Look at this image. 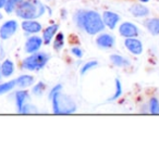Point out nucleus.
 Listing matches in <instances>:
<instances>
[{
	"label": "nucleus",
	"mask_w": 159,
	"mask_h": 150,
	"mask_svg": "<svg viewBox=\"0 0 159 150\" xmlns=\"http://www.w3.org/2000/svg\"><path fill=\"white\" fill-rule=\"evenodd\" d=\"M74 22L79 29L89 35H96L105 29V24L100 14L96 11H79L74 15Z\"/></svg>",
	"instance_id": "nucleus-1"
},
{
	"label": "nucleus",
	"mask_w": 159,
	"mask_h": 150,
	"mask_svg": "<svg viewBox=\"0 0 159 150\" xmlns=\"http://www.w3.org/2000/svg\"><path fill=\"white\" fill-rule=\"evenodd\" d=\"M16 15L24 20H34L45 13V7L39 0L22 1L16 7Z\"/></svg>",
	"instance_id": "nucleus-2"
},
{
	"label": "nucleus",
	"mask_w": 159,
	"mask_h": 150,
	"mask_svg": "<svg viewBox=\"0 0 159 150\" xmlns=\"http://www.w3.org/2000/svg\"><path fill=\"white\" fill-rule=\"evenodd\" d=\"M52 111L55 114H72L76 111V104L69 96L59 91L52 98Z\"/></svg>",
	"instance_id": "nucleus-3"
},
{
	"label": "nucleus",
	"mask_w": 159,
	"mask_h": 150,
	"mask_svg": "<svg viewBox=\"0 0 159 150\" xmlns=\"http://www.w3.org/2000/svg\"><path fill=\"white\" fill-rule=\"evenodd\" d=\"M49 60V55L45 52H34V55L24 59L22 63L23 68L29 71H38L42 70L47 64Z\"/></svg>",
	"instance_id": "nucleus-4"
},
{
	"label": "nucleus",
	"mask_w": 159,
	"mask_h": 150,
	"mask_svg": "<svg viewBox=\"0 0 159 150\" xmlns=\"http://www.w3.org/2000/svg\"><path fill=\"white\" fill-rule=\"evenodd\" d=\"M119 33H120V35L123 36V37L131 38V37H137L139 32L136 25L132 24V23H130V22H124L120 25Z\"/></svg>",
	"instance_id": "nucleus-5"
},
{
	"label": "nucleus",
	"mask_w": 159,
	"mask_h": 150,
	"mask_svg": "<svg viewBox=\"0 0 159 150\" xmlns=\"http://www.w3.org/2000/svg\"><path fill=\"white\" fill-rule=\"evenodd\" d=\"M124 46L126 47V49L131 53L135 55H139L143 52V44H142L141 40L136 39L135 37L126 38L125 42H124Z\"/></svg>",
	"instance_id": "nucleus-6"
},
{
	"label": "nucleus",
	"mask_w": 159,
	"mask_h": 150,
	"mask_svg": "<svg viewBox=\"0 0 159 150\" xmlns=\"http://www.w3.org/2000/svg\"><path fill=\"white\" fill-rule=\"evenodd\" d=\"M18 29V23L16 21H8L0 29V37L2 39L10 38Z\"/></svg>",
	"instance_id": "nucleus-7"
},
{
	"label": "nucleus",
	"mask_w": 159,
	"mask_h": 150,
	"mask_svg": "<svg viewBox=\"0 0 159 150\" xmlns=\"http://www.w3.org/2000/svg\"><path fill=\"white\" fill-rule=\"evenodd\" d=\"M96 44L99 48L102 49L112 48L115 45V37L110 34H102L96 38Z\"/></svg>",
	"instance_id": "nucleus-8"
},
{
	"label": "nucleus",
	"mask_w": 159,
	"mask_h": 150,
	"mask_svg": "<svg viewBox=\"0 0 159 150\" xmlns=\"http://www.w3.org/2000/svg\"><path fill=\"white\" fill-rule=\"evenodd\" d=\"M120 16L117 13L111 11H106L102 14V21H104L105 26H108L110 29H113L117 26V23L119 22Z\"/></svg>",
	"instance_id": "nucleus-9"
},
{
	"label": "nucleus",
	"mask_w": 159,
	"mask_h": 150,
	"mask_svg": "<svg viewBox=\"0 0 159 150\" xmlns=\"http://www.w3.org/2000/svg\"><path fill=\"white\" fill-rule=\"evenodd\" d=\"M43 44V39L38 36H33L27 39L26 44H25V51L27 53H34L40 48Z\"/></svg>",
	"instance_id": "nucleus-10"
},
{
	"label": "nucleus",
	"mask_w": 159,
	"mask_h": 150,
	"mask_svg": "<svg viewBox=\"0 0 159 150\" xmlns=\"http://www.w3.org/2000/svg\"><path fill=\"white\" fill-rule=\"evenodd\" d=\"M22 29H24L26 33L30 34H36L38 32L42 31V25L36 21H24L22 23Z\"/></svg>",
	"instance_id": "nucleus-11"
},
{
	"label": "nucleus",
	"mask_w": 159,
	"mask_h": 150,
	"mask_svg": "<svg viewBox=\"0 0 159 150\" xmlns=\"http://www.w3.org/2000/svg\"><path fill=\"white\" fill-rule=\"evenodd\" d=\"M130 12L132 15L136 16V18H144L149 14V9L143 5H133L130 8Z\"/></svg>",
	"instance_id": "nucleus-12"
},
{
	"label": "nucleus",
	"mask_w": 159,
	"mask_h": 150,
	"mask_svg": "<svg viewBox=\"0 0 159 150\" xmlns=\"http://www.w3.org/2000/svg\"><path fill=\"white\" fill-rule=\"evenodd\" d=\"M58 27H59V25H58V24H53V25H50V26H48L44 31V35H43V40H44V42L46 45H48V44H50V42H51V40H52V38H53V36H55L56 33H57Z\"/></svg>",
	"instance_id": "nucleus-13"
},
{
	"label": "nucleus",
	"mask_w": 159,
	"mask_h": 150,
	"mask_svg": "<svg viewBox=\"0 0 159 150\" xmlns=\"http://www.w3.org/2000/svg\"><path fill=\"white\" fill-rule=\"evenodd\" d=\"M145 26L152 35H159V19H148L145 22Z\"/></svg>",
	"instance_id": "nucleus-14"
},
{
	"label": "nucleus",
	"mask_w": 159,
	"mask_h": 150,
	"mask_svg": "<svg viewBox=\"0 0 159 150\" xmlns=\"http://www.w3.org/2000/svg\"><path fill=\"white\" fill-rule=\"evenodd\" d=\"M34 77L31 75H22L18 80H16V84L18 85L21 88H25V87H29L33 84Z\"/></svg>",
	"instance_id": "nucleus-15"
},
{
	"label": "nucleus",
	"mask_w": 159,
	"mask_h": 150,
	"mask_svg": "<svg viewBox=\"0 0 159 150\" xmlns=\"http://www.w3.org/2000/svg\"><path fill=\"white\" fill-rule=\"evenodd\" d=\"M27 99H29V93H27L26 90H20L16 94V106H18L19 111L22 109V107L25 104Z\"/></svg>",
	"instance_id": "nucleus-16"
},
{
	"label": "nucleus",
	"mask_w": 159,
	"mask_h": 150,
	"mask_svg": "<svg viewBox=\"0 0 159 150\" xmlns=\"http://www.w3.org/2000/svg\"><path fill=\"white\" fill-rule=\"evenodd\" d=\"M1 73H2L3 76L8 77V76H11L13 74V71H14V65H13V62L11 60H6L3 62L2 66H1Z\"/></svg>",
	"instance_id": "nucleus-17"
},
{
	"label": "nucleus",
	"mask_w": 159,
	"mask_h": 150,
	"mask_svg": "<svg viewBox=\"0 0 159 150\" xmlns=\"http://www.w3.org/2000/svg\"><path fill=\"white\" fill-rule=\"evenodd\" d=\"M110 61H111V63L116 66H125L129 64L128 60L120 55H110Z\"/></svg>",
	"instance_id": "nucleus-18"
},
{
	"label": "nucleus",
	"mask_w": 159,
	"mask_h": 150,
	"mask_svg": "<svg viewBox=\"0 0 159 150\" xmlns=\"http://www.w3.org/2000/svg\"><path fill=\"white\" fill-rule=\"evenodd\" d=\"M22 1L23 0H7V2H6V5H5L6 11H7L8 13H11L12 11H14V10L16 9V7H18Z\"/></svg>",
	"instance_id": "nucleus-19"
},
{
	"label": "nucleus",
	"mask_w": 159,
	"mask_h": 150,
	"mask_svg": "<svg viewBox=\"0 0 159 150\" xmlns=\"http://www.w3.org/2000/svg\"><path fill=\"white\" fill-rule=\"evenodd\" d=\"M63 46H64V35L62 33L57 34V36L55 38V42H53V48H55V50L59 51L61 50V48Z\"/></svg>",
	"instance_id": "nucleus-20"
},
{
	"label": "nucleus",
	"mask_w": 159,
	"mask_h": 150,
	"mask_svg": "<svg viewBox=\"0 0 159 150\" xmlns=\"http://www.w3.org/2000/svg\"><path fill=\"white\" fill-rule=\"evenodd\" d=\"M16 85V81H10V82H8V83L1 84L0 85V95H2V94H5V93H8V91H10L11 89H13Z\"/></svg>",
	"instance_id": "nucleus-21"
},
{
	"label": "nucleus",
	"mask_w": 159,
	"mask_h": 150,
	"mask_svg": "<svg viewBox=\"0 0 159 150\" xmlns=\"http://www.w3.org/2000/svg\"><path fill=\"white\" fill-rule=\"evenodd\" d=\"M121 95H122V85H121V83H120V81L117 78V80H116V91H115V94H113L112 97L109 99V101L117 100Z\"/></svg>",
	"instance_id": "nucleus-22"
},
{
	"label": "nucleus",
	"mask_w": 159,
	"mask_h": 150,
	"mask_svg": "<svg viewBox=\"0 0 159 150\" xmlns=\"http://www.w3.org/2000/svg\"><path fill=\"white\" fill-rule=\"evenodd\" d=\"M149 110L152 114H159V101L157 98H152L149 101Z\"/></svg>",
	"instance_id": "nucleus-23"
},
{
	"label": "nucleus",
	"mask_w": 159,
	"mask_h": 150,
	"mask_svg": "<svg viewBox=\"0 0 159 150\" xmlns=\"http://www.w3.org/2000/svg\"><path fill=\"white\" fill-rule=\"evenodd\" d=\"M98 65V62L97 61H89V62H86V63L84 64V65L82 66V68H81V74L84 75L85 73H87L89 70H92L93 68H95V66Z\"/></svg>",
	"instance_id": "nucleus-24"
},
{
	"label": "nucleus",
	"mask_w": 159,
	"mask_h": 150,
	"mask_svg": "<svg viewBox=\"0 0 159 150\" xmlns=\"http://www.w3.org/2000/svg\"><path fill=\"white\" fill-rule=\"evenodd\" d=\"M19 112L23 113V114H29V113H36L37 110H36V108L34 106H31V104H24Z\"/></svg>",
	"instance_id": "nucleus-25"
},
{
	"label": "nucleus",
	"mask_w": 159,
	"mask_h": 150,
	"mask_svg": "<svg viewBox=\"0 0 159 150\" xmlns=\"http://www.w3.org/2000/svg\"><path fill=\"white\" fill-rule=\"evenodd\" d=\"M45 90V84L43 82H39L37 85H35L33 88V94L36 96H40Z\"/></svg>",
	"instance_id": "nucleus-26"
},
{
	"label": "nucleus",
	"mask_w": 159,
	"mask_h": 150,
	"mask_svg": "<svg viewBox=\"0 0 159 150\" xmlns=\"http://www.w3.org/2000/svg\"><path fill=\"white\" fill-rule=\"evenodd\" d=\"M71 52H72L73 55H74L75 57H77V58H82L83 57V51L81 50L79 47H73V48L71 49Z\"/></svg>",
	"instance_id": "nucleus-27"
},
{
	"label": "nucleus",
	"mask_w": 159,
	"mask_h": 150,
	"mask_svg": "<svg viewBox=\"0 0 159 150\" xmlns=\"http://www.w3.org/2000/svg\"><path fill=\"white\" fill-rule=\"evenodd\" d=\"M61 89H62V86L61 85H57V86H55L52 89H51V91H50V94H49V98H52L53 96L56 95V94H58L59 91H61Z\"/></svg>",
	"instance_id": "nucleus-28"
},
{
	"label": "nucleus",
	"mask_w": 159,
	"mask_h": 150,
	"mask_svg": "<svg viewBox=\"0 0 159 150\" xmlns=\"http://www.w3.org/2000/svg\"><path fill=\"white\" fill-rule=\"evenodd\" d=\"M7 2V0H0V8H3Z\"/></svg>",
	"instance_id": "nucleus-29"
},
{
	"label": "nucleus",
	"mask_w": 159,
	"mask_h": 150,
	"mask_svg": "<svg viewBox=\"0 0 159 150\" xmlns=\"http://www.w3.org/2000/svg\"><path fill=\"white\" fill-rule=\"evenodd\" d=\"M139 1H141V2H148V1H149V0H139Z\"/></svg>",
	"instance_id": "nucleus-30"
},
{
	"label": "nucleus",
	"mask_w": 159,
	"mask_h": 150,
	"mask_svg": "<svg viewBox=\"0 0 159 150\" xmlns=\"http://www.w3.org/2000/svg\"><path fill=\"white\" fill-rule=\"evenodd\" d=\"M1 19H2V14L0 13V20H1Z\"/></svg>",
	"instance_id": "nucleus-31"
},
{
	"label": "nucleus",
	"mask_w": 159,
	"mask_h": 150,
	"mask_svg": "<svg viewBox=\"0 0 159 150\" xmlns=\"http://www.w3.org/2000/svg\"><path fill=\"white\" fill-rule=\"evenodd\" d=\"M0 50H1V46H0Z\"/></svg>",
	"instance_id": "nucleus-32"
}]
</instances>
